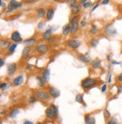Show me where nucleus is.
<instances>
[{"mask_svg":"<svg viewBox=\"0 0 122 124\" xmlns=\"http://www.w3.org/2000/svg\"><path fill=\"white\" fill-rule=\"evenodd\" d=\"M57 114H58V110H57V108L55 105H51L46 110V116L48 118L50 119L56 117Z\"/></svg>","mask_w":122,"mask_h":124,"instance_id":"nucleus-1","label":"nucleus"},{"mask_svg":"<svg viewBox=\"0 0 122 124\" xmlns=\"http://www.w3.org/2000/svg\"><path fill=\"white\" fill-rule=\"evenodd\" d=\"M97 84V81L94 78H86L81 82V86L84 89H89Z\"/></svg>","mask_w":122,"mask_h":124,"instance_id":"nucleus-2","label":"nucleus"},{"mask_svg":"<svg viewBox=\"0 0 122 124\" xmlns=\"http://www.w3.org/2000/svg\"><path fill=\"white\" fill-rule=\"evenodd\" d=\"M75 17H73L71 20L70 22V32L71 34H75L77 32L78 30V23L77 20H75Z\"/></svg>","mask_w":122,"mask_h":124,"instance_id":"nucleus-3","label":"nucleus"},{"mask_svg":"<svg viewBox=\"0 0 122 124\" xmlns=\"http://www.w3.org/2000/svg\"><path fill=\"white\" fill-rule=\"evenodd\" d=\"M105 32L109 35H111V36H113L114 35H116L117 33V31H116V29L114 27V26L110 23L109 25H107L105 28Z\"/></svg>","mask_w":122,"mask_h":124,"instance_id":"nucleus-4","label":"nucleus"},{"mask_svg":"<svg viewBox=\"0 0 122 124\" xmlns=\"http://www.w3.org/2000/svg\"><path fill=\"white\" fill-rule=\"evenodd\" d=\"M48 93L50 96H52L53 98H57V97H59L60 95V91L56 88H54V87H50L48 90Z\"/></svg>","mask_w":122,"mask_h":124,"instance_id":"nucleus-5","label":"nucleus"},{"mask_svg":"<svg viewBox=\"0 0 122 124\" xmlns=\"http://www.w3.org/2000/svg\"><path fill=\"white\" fill-rule=\"evenodd\" d=\"M36 50L40 54H45L48 50V47L45 45H39L36 47Z\"/></svg>","mask_w":122,"mask_h":124,"instance_id":"nucleus-6","label":"nucleus"},{"mask_svg":"<svg viewBox=\"0 0 122 124\" xmlns=\"http://www.w3.org/2000/svg\"><path fill=\"white\" fill-rule=\"evenodd\" d=\"M22 6V3L21 2H18L15 0H12V1L10 2L9 5H8V8L10 10H14V9H17L20 7Z\"/></svg>","mask_w":122,"mask_h":124,"instance_id":"nucleus-7","label":"nucleus"},{"mask_svg":"<svg viewBox=\"0 0 122 124\" xmlns=\"http://www.w3.org/2000/svg\"><path fill=\"white\" fill-rule=\"evenodd\" d=\"M67 44H68V46L69 47L73 48V49H76V48H78V47L80 46L81 42L79 41H78V40L73 39V40H69Z\"/></svg>","mask_w":122,"mask_h":124,"instance_id":"nucleus-8","label":"nucleus"},{"mask_svg":"<svg viewBox=\"0 0 122 124\" xmlns=\"http://www.w3.org/2000/svg\"><path fill=\"white\" fill-rule=\"evenodd\" d=\"M36 96L41 100H46L49 98V95L46 92L39 90L36 92Z\"/></svg>","mask_w":122,"mask_h":124,"instance_id":"nucleus-9","label":"nucleus"},{"mask_svg":"<svg viewBox=\"0 0 122 124\" xmlns=\"http://www.w3.org/2000/svg\"><path fill=\"white\" fill-rule=\"evenodd\" d=\"M17 69V65L15 63H11L8 65L7 68V73L8 75H13Z\"/></svg>","mask_w":122,"mask_h":124,"instance_id":"nucleus-10","label":"nucleus"},{"mask_svg":"<svg viewBox=\"0 0 122 124\" xmlns=\"http://www.w3.org/2000/svg\"><path fill=\"white\" fill-rule=\"evenodd\" d=\"M11 40L14 42H19L22 41V38L18 32H14L11 34Z\"/></svg>","mask_w":122,"mask_h":124,"instance_id":"nucleus-11","label":"nucleus"},{"mask_svg":"<svg viewBox=\"0 0 122 124\" xmlns=\"http://www.w3.org/2000/svg\"><path fill=\"white\" fill-rule=\"evenodd\" d=\"M78 60H79L80 61H81V62H83L88 63V62H91L90 57L87 54H80L79 56H78Z\"/></svg>","mask_w":122,"mask_h":124,"instance_id":"nucleus-12","label":"nucleus"},{"mask_svg":"<svg viewBox=\"0 0 122 124\" xmlns=\"http://www.w3.org/2000/svg\"><path fill=\"white\" fill-rule=\"evenodd\" d=\"M42 78L45 82H48L50 79V71L48 69H45L42 72Z\"/></svg>","mask_w":122,"mask_h":124,"instance_id":"nucleus-13","label":"nucleus"},{"mask_svg":"<svg viewBox=\"0 0 122 124\" xmlns=\"http://www.w3.org/2000/svg\"><path fill=\"white\" fill-rule=\"evenodd\" d=\"M84 122H85V124H95L96 123L95 118L89 115H87L85 116Z\"/></svg>","mask_w":122,"mask_h":124,"instance_id":"nucleus-14","label":"nucleus"},{"mask_svg":"<svg viewBox=\"0 0 122 124\" xmlns=\"http://www.w3.org/2000/svg\"><path fill=\"white\" fill-rule=\"evenodd\" d=\"M30 48L29 47H25L23 50V52H22V56L24 59H26L28 58L29 55H30Z\"/></svg>","mask_w":122,"mask_h":124,"instance_id":"nucleus-15","label":"nucleus"},{"mask_svg":"<svg viewBox=\"0 0 122 124\" xmlns=\"http://www.w3.org/2000/svg\"><path fill=\"white\" fill-rule=\"evenodd\" d=\"M81 8V5L78 4H74L71 5V11L73 14H77Z\"/></svg>","mask_w":122,"mask_h":124,"instance_id":"nucleus-16","label":"nucleus"},{"mask_svg":"<svg viewBox=\"0 0 122 124\" xmlns=\"http://www.w3.org/2000/svg\"><path fill=\"white\" fill-rule=\"evenodd\" d=\"M92 66L93 68H94V69H98L100 68V66H101V61H100L98 58H97V59L93 62L92 63Z\"/></svg>","mask_w":122,"mask_h":124,"instance_id":"nucleus-17","label":"nucleus"},{"mask_svg":"<svg viewBox=\"0 0 122 124\" xmlns=\"http://www.w3.org/2000/svg\"><path fill=\"white\" fill-rule=\"evenodd\" d=\"M23 81H24V77L23 76H18V77H17L14 80L13 83H14V84L15 85V86H18V85L22 84Z\"/></svg>","mask_w":122,"mask_h":124,"instance_id":"nucleus-18","label":"nucleus"},{"mask_svg":"<svg viewBox=\"0 0 122 124\" xmlns=\"http://www.w3.org/2000/svg\"><path fill=\"white\" fill-rule=\"evenodd\" d=\"M51 32H52V30H51V29H48V30H47L44 32V34H43V39H46V40L49 39L50 37H51Z\"/></svg>","mask_w":122,"mask_h":124,"instance_id":"nucleus-19","label":"nucleus"},{"mask_svg":"<svg viewBox=\"0 0 122 124\" xmlns=\"http://www.w3.org/2000/svg\"><path fill=\"white\" fill-rule=\"evenodd\" d=\"M53 16H54V9H52V8H49V9L47 11V14H46L47 20H51L52 17H53Z\"/></svg>","mask_w":122,"mask_h":124,"instance_id":"nucleus-20","label":"nucleus"},{"mask_svg":"<svg viewBox=\"0 0 122 124\" xmlns=\"http://www.w3.org/2000/svg\"><path fill=\"white\" fill-rule=\"evenodd\" d=\"M69 32H70V26L69 24L64 26L63 28V34L64 35H66Z\"/></svg>","mask_w":122,"mask_h":124,"instance_id":"nucleus-21","label":"nucleus"},{"mask_svg":"<svg viewBox=\"0 0 122 124\" xmlns=\"http://www.w3.org/2000/svg\"><path fill=\"white\" fill-rule=\"evenodd\" d=\"M37 14H38V16H39V17H43L45 16V10L44 9V8H39L38 10H37Z\"/></svg>","mask_w":122,"mask_h":124,"instance_id":"nucleus-22","label":"nucleus"},{"mask_svg":"<svg viewBox=\"0 0 122 124\" xmlns=\"http://www.w3.org/2000/svg\"><path fill=\"white\" fill-rule=\"evenodd\" d=\"M19 114V110L18 109H14V110L11 111V112L9 114V117L11 118H14L15 116Z\"/></svg>","mask_w":122,"mask_h":124,"instance_id":"nucleus-23","label":"nucleus"},{"mask_svg":"<svg viewBox=\"0 0 122 124\" xmlns=\"http://www.w3.org/2000/svg\"><path fill=\"white\" fill-rule=\"evenodd\" d=\"M75 100L78 103H80V104H82L83 103V96L81 94H78L76 95V96H75Z\"/></svg>","mask_w":122,"mask_h":124,"instance_id":"nucleus-24","label":"nucleus"},{"mask_svg":"<svg viewBox=\"0 0 122 124\" xmlns=\"http://www.w3.org/2000/svg\"><path fill=\"white\" fill-rule=\"evenodd\" d=\"M36 80H37L38 84H39V86H41V87H43V86H44L45 81H44V80H43V78H41V77H37V78H36Z\"/></svg>","mask_w":122,"mask_h":124,"instance_id":"nucleus-25","label":"nucleus"},{"mask_svg":"<svg viewBox=\"0 0 122 124\" xmlns=\"http://www.w3.org/2000/svg\"><path fill=\"white\" fill-rule=\"evenodd\" d=\"M35 42V39H27V40L24 41V44H25L26 45H33Z\"/></svg>","mask_w":122,"mask_h":124,"instance_id":"nucleus-26","label":"nucleus"},{"mask_svg":"<svg viewBox=\"0 0 122 124\" xmlns=\"http://www.w3.org/2000/svg\"><path fill=\"white\" fill-rule=\"evenodd\" d=\"M9 45V42L7 41H1V47L2 48H6Z\"/></svg>","mask_w":122,"mask_h":124,"instance_id":"nucleus-27","label":"nucleus"},{"mask_svg":"<svg viewBox=\"0 0 122 124\" xmlns=\"http://www.w3.org/2000/svg\"><path fill=\"white\" fill-rule=\"evenodd\" d=\"M98 31V29L97 27V26L94 25V26H92L91 29H90V33L93 34V35H95Z\"/></svg>","mask_w":122,"mask_h":124,"instance_id":"nucleus-28","label":"nucleus"},{"mask_svg":"<svg viewBox=\"0 0 122 124\" xmlns=\"http://www.w3.org/2000/svg\"><path fill=\"white\" fill-rule=\"evenodd\" d=\"M107 124H118V120L115 118L112 117V118H111L110 120H108Z\"/></svg>","mask_w":122,"mask_h":124,"instance_id":"nucleus-29","label":"nucleus"},{"mask_svg":"<svg viewBox=\"0 0 122 124\" xmlns=\"http://www.w3.org/2000/svg\"><path fill=\"white\" fill-rule=\"evenodd\" d=\"M17 45H10L9 47H8V51L9 52H13V51H14V50H15L16 48H17Z\"/></svg>","mask_w":122,"mask_h":124,"instance_id":"nucleus-30","label":"nucleus"},{"mask_svg":"<svg viewBox=\"0 0 122 124\" xmlns=\"http://www.w3.org/2000/svg\"><path fill=\"white\" fill-rule=\"evenodd\" d=\"M90 44H91V45L93 47H96L97 45V44H98V40L96 39H93L90 41Z\"/></svg>","mask_w":122,"mask_h":124,"instance_id":"nucleus-31","label":"nucleus"},{"mask_svg":"<svg viewBox=\"0 0 122 124\" xmlns=\"http://www.w3.org/2000/svg\"><path fill=\"white\" fill-rule=\"evenodd\" d=\"M93 5V3L91 2H85L84 4V8H90V7H91Z\"/></svg>","mask_w":122,"mask_h":124,"instance_id":"nucleus-32","label":"nucleus"},{"mask_svg":"<svg viewBox=\"0 0 122 124\" xmlns=\"http://www.w3.org/2000/svg\"><path fill=\"white\" fill-rule=\"evenodd\" d=\"M104 116L106 118H108L110 116V113L108 110H105L104 111Z\"/></svg>","mask_w":122,"mask_h":124,"instance_id":"nucleus-33","label":"nucleus"},{"mask_svg":"<svg viewBox=\"0 0 122 124\" xmlns=\"http://www.w3.org/2000/svg\"><path fill=\"white\" fill-rule=\"evenodd\" d=\"M6 86H7V84L5 83H2L1 84V86H0V88H1L2 90H5L6 89Z\"/></svg>","mask_w":122,"mask_h":124,"instance_id":"nucleus-34","label":"nucleus"},{"mask_svg":"<svg viewBox=\"0 0 122 124\" xmlns=\"http://www.w3.org/2000/svg\"><path fill=\"white\" fill-rule=\"evenodd\" d=\"M44 26H45V24L43 22H41V23H39L38 25V28L39 29V30H42V29L44 28Z\"/></svg>","mask_w":122,"mask_h":124,"instance_id":"nucleus-35","label":"nucleus"},{"mask_svg":"<svg viewBox=\"0 0 122 124\" xmlns=\"http://www.w3.org/2000/svg\"><path fill=\"white\" fill-rule=\"evenodd\" d=\"M29 101H30V103H33L34 101H35V99L34 97L31 96V97H30V99H29Z\"/></svg>","mask_w":122,"mask_h":124,"instance_id":"nucleus-36","label":"nucleus"},{"mask_svg":"<svg viewBox=\"0 0 122 124\" xmlns=\"http://www.w3.org/2000/svg\"><path fill=\"white\" fill-rule=\"evenodd\" d=\"M106 89H107V86H106V84H104V85L103 86V87H102V92H103V93L106 92Z\"/></svg>","mask_w":122,"mask_h":124,"instance_id":"nucleus-37","label":"nucleus"},{"mask_svg":"<svg viewBox=\"0 0 122 124\" xmlns=\"http://www.w3.org/2000/svg\"><path fill=\"white\" fill-rule=\"evenodd\" d=\"M118 80L120 82H122V73L118 76Z\"/></svg>","mask_w":122,"mask_h":124,"instance_id":"nucleus-38","label":"nucleus"},{"mask_svg":"<svg viewBox=\"0 0 122 124\" xmlns=\"http://www.w3.org/2000/svg\"><path fill=\"white\" fill-rule=\"evenodd\" d=\"M0 62H1V63H0V67H2V66H3V65L5 64L4 60H3V59H1V60H0Z\"/></svg>","mask_w":122,"mask_h":124,"instance_id":"nucleus-39","label":"nucleus"},{"mask_svg":"<svg viewBox=\"0 0 122 124\" xmlns=\"http://www.w3.org/2000/svg\"><path fill=\"white\" fill-rule=\"evenodd\" d=\"M86 24H87V23H86L85 21H81V25L82 26H85Z\"/></svg>","mask_w":122,"mask_h":124,"instance_id":"nucleus-40","label":"nucleus"},{"mask_svg":"<svg viewBox=\"0 0 122 124\" xmlns=\"http://www.w3.org/2000/svg\"><path fill=\"white\" fill-rule=\"evenodd\" d=\"M23 124H33V123L31 121H28V120H27V121H25Z\"/></svg>","mask_w":122,"mask_h":124,"instance_id":"nucleus-41","label":"nucleus"},{"mask_svg":"<svg viewBox=\"0 0 122 124\" xmlns=\"http://www.w3.org/2000/svg\"><path fill=\"white\" fill-rule=\"evenodd\" d=\"M109 2V0H106V1H103V2H102V4H103V5H106V4H108Z\"/></svg>","mask_w":122,"mask_h":124,"instance_id":"nucleus-42","label":"nucleus"},{"mask_svg":"<svg viewBox=\"0 0 122 124\" xmlns=\"http://www.w3.org/2000/svg\"><path fill=\"white\" fill-rule=\"evenodd\" d=\"M118 93H122V86H120L119 88H118Z\"/></svg>","mask_w":122,"mask_h":124,"instance_id":"nucleus-43","label":"nucleus"},{"mask_svg":"<svg viewBox=\"0 0 122 124\" xmlns=\"http://www.w3.org/2000/svg\"><path fill=\"white\" fill-rule=\"evenodd\" d=\"M98 6H99V4L96 5H95V7H94V8H93V9H92V12H93V11H94V10H95V9H96V8H97V7H98Z\"/></svg>","mask_w":122,"mask_h":124,"instance_id":"nucleus-44","label":"nucleus"},{"mask_svg":"<svg viewBox=\"0 0 122 124\" xmlns=\"http://www.w3.org/2000/svg\"><path fill=\"white\" fill-rule=\"evenodd\" d=\"M111 80H112V75H109V81H108L109 83H111Z\"/></svg>","mask_w":122,"mask_h":124,"instance_id":"nucleus-45","label":"nucleus"},{"mask_svg":"<svg viewBox=\"0 0 122 124\" xmlns=\"http://www.w3.org/2000/svg\"><path fill=\"white\" fill-rule=\"evenodd\" d=\"M5 3L3 4V2L1 1V7H2V8H3V7H5Z\"/></svg>","mask_w":122,"mask_h":124,"instance_id":"nucleus-46","label":"nucleus"},{"mask_svg":"<svg viewBox=\"0 0 122 124\" xmlns=\"http://www.w3.org/2000/svg\"><path fill=\"white\" fill-rule=\"evenodd\" d=\"M36 124H41V123H39V122H38V123H36Z\"/></svg>","mask_w":122,"mask_h":124,"instance_id":"nucleus-47","label":"nucleus"},{"mask_svg":"<svg viewBox=\"0 0 122 124\" xmlns=\"http://www.w3.org/2000/svg\"><path fill=\"white\" fill-rule=\"evenodd\" d=\"M121 13H122V7H121Z\"/></svg>","mask_w":122,"mask_h":124,"instance_id":"nucleus-48","label":"nucleus"}]
</instances>
